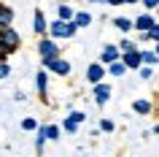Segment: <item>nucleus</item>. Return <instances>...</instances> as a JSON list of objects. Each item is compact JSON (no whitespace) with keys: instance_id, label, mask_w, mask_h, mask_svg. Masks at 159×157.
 <instances>
[{"instance_id":"f257e3e1","label":"nucleus","mask_w":159,"mask_h":157,"mask_svg":"<svg viewBox=\"0 0 159 157\" xmlns=\"http://www.w3.org/2000/svg\"><path fill=\"white\" fill-rule=\"evenodd\" d=\"M75 33H78V27H75L73 22H59L57 19V22L49 25V33L46 35H49L51 41H65V38H73Z\"/></svg>"},{"instance_id":"f03ea898","label":"nucleus","mask_w":159,"mask_h":157,"mask_svg":"<svg viewBox=\"0 0 159 157\" xmlns=\"http://www.w3.org/2000/svg\"><path fill=\"white\" fill-rule=\"evenodd\" d=\"M38 54H41V62H49V60H57L62 52H59V43L51 41L49 35H46V38L38 41Z\"/></svg>"},{"instance_id":"7ed1b4c3","label":"nucleus","mask_w":159,"mask_h":157,"mask_svg":"<svg viewBox=\"0 0 159 157\" xmlns=\"http://www.w3.org/2000/svg\"><path fill=\"white\" fill-rule=\"evenodd\" d=\"M43 71H49L54 76H70V62L65 57H57V60H49V62H43Z\"/></svg>"},{"instance_id":"20e7f679","label":"nucleus","mask_w":159,"mask_h":157,"mask_svg":"<svg viewBox=\"0 0 159 157\" xmlns=\"http://www.w3.org/2000/svg\"><path fill=\"white\" fill-rule=\"evenodd\" d=\"M0 41L6 43L11 52H16L19 46H22V38H19V33L14 27H0Z\"/></svg>"},{"instance_id":"39448f33","label":"nucleus","mask_w":159,"mask_h":157,"mask_svg":"<svg viewBox=\"0 0 159 157\" xmlns=\"http://www.w3.org/2000/svg\"><path fill=\"white\" fill-rule=\"evenodd\" d=\"M105 73H108V71H105V65H100V62H92V65L86 68V81L92 84H100L102 79H105Z\"/></svg>"},{"instance_id":"423d86ee","label":"nucleus","mask_w":159,"mask_h":157,"mask_svg":"<svg viewBox=\"0 0 159 157\" xmlns=\"http://www.w3.org/2000/svg\"><path fill=\"white\" fill-rule=\"evenodd\" d=\"M119 60H121V52H119L116 43H108L100 52V65H111V62H119Z\"/></svg>"},{"instance_id":"0eeeda50","label":"nucleus","mask_w":159,"mask_h":157,"mask_svg":"<svg viewBox=\"0 0 159 157\" xmlns=\"http://www.w3.org/2000/svg\"><path fill=\"white\" fill-rule=\"evenodd\" d=\"M33 30L38 38H46V33H49V22H46V17H43V11H35L33 14Z\"/></svg>"},{"instance_id":"6e6552de","label":"nucleus","mask_w":159,"mask_h":157,"mask_svg":"<svg viewBox=\"0 0 159 157\" xmlns=\"http://www.w3.org/2000/svg\"><path fill=\"white\" fill-rule=\"evenodd\" d=\"M154 25H157V19H154V14H140V17H138V19L132 22V27L138 30V33H148V30H151Z\"/></svg>"},{"instance_id":"1a4fd4ad","label":"nucleus","mask_w":159,"mask_h":157,"mask_svg":"<svg viewBox=\"0 0 159 157\" xmlns=\"http://www.w3.org/2000/svg\"><path fill=\"white\" fill-rule=\"evenodd\" d=\"M92 95H94V103H97V106H105L108 98H111V87H108L105 81H100V84H94Z\"/></svg>"},{"instance_id":"9d476101","label":"nucleus","mask_w":159,"mask_h":157,"mask_svg":"<svg viewBox=\"0 0 159 157\" xmlns=\"http://www.w3.org/2000/svg\"><path fill=\"white\" fill-rule=\"evenodd\" d=\"M121 62H124L127 71H138V68L143 65V62H140V49H135V52H124V54H121Z\"/></svg>"},{"instance_id":"9b49d317","label":"nucleus","mask_w":159,"mask_h":157,"mask_svg":"<svg viewBox=\"0 0 159 157\" xmlns=\"http://www.w3.org/2000/svg\"><path fill=\"white\" fill-rule=\"evenodd\" d=\"M35 90H38V95L46 100V95H49V71H38V73H35Z\"/></svg>"},{"instance_id":"f8f14e48","label":"nucleus","mask_w":159,"mask_h":157,"mask_svg":"<svg viewBox=\"0 0 159 157\" xmlns=\"http://www.w3.org/2000/svg\"><path fill=\"white\" fill-rule=\"evenodd\" d=\"M132 111H135V114H140V116H148L151 111H154V103L146 100V98H138V100L132 103Z\"/></svg>"},{"instance_id":"ddd939ff","label":"nucleus","mask_w":159,"mask_h":157,"mask_svg":"<svg viewBox=\"0 0 159 157\" xmlns=\"http://www.w3.org/2000/svg\"><path fill=\"white\" fill-rule=\"evenodd\" d=\"M14 17H16L14 8L11 6H3L0 8V27H14Z\"/></svg>"},{"instance_id":"4468645a","label":"nucleus","mask_w":159,"mask_h":157,"mask_svg":"<svg viewBox=\"0 0 159 157\" xmlns=\"http://www.w3.org/2000/svg\"><path fill=\"white\" fill-rule=\"evenodd\" d=\"M73 25L78 27V30H81V27H89V25H92V14H89V11H75Z\"/></svg>"},{"instance_id":"2eb2a0df","label":"nucleus","mask_w":159,"mask_h":157,"mask_svg":"<svg viewBox=\"0 0 159 157\" xmlns=\"http://www.w3.org/2000/svg\"><path fill=\"white\" fill-rule=\"evenodd\" d=\"M113 27H116L119 33H132V30H135L132 19H127V17H116V19H113Z\"/></svg>"},{"instance_id":"dca6fc26","label":"nucleus","mask_w":159,"mask_h":157,"mask_svg":"<svg viewBox=\"0 0 159 157\" xmlns=\"http://www.w3.org/2000/svg\"><path fill=\"white\" fill-rule=\"evenodd\" d=\"M73 17H75V11L70 8V6H65V3L57 8V19L59 22H73Z\"/></svg>"},{"instance_id":"f3484780","label":"nucleus","mask_w":159,"mask_h":157,"mask_svg":"<svg viewBox=\"0 0 159 157\" xmlns=\"http://www.w3.org/2000/svg\"><path fill=\"white\" fill-rule=\"evenodd\" d=\"M38 135H35V152H38V155H41L43 152V146H46V133H43V125H38Z\"/></svg>"},{"instance_id":"a211bd4d","label":"nucleus","mask_w":159,"mask_h":157,"mask_svg":"<svg viewBox=\"0 0 159 157\" xmlns=\"http://www.w3.org/2000/svg\"><path fill=\"white\" fill-rule=\"evenodd\" d=\"M140 62H143V65H148V68H154V65L159 62V57L154 54V52H148V49H146V52H140Z\"/></svg>"},{"instance_id":"6ab92c4d","label":"nucleus","mask_w":159,"mask_h":157,"mask_svg":"<svg viewBox=\"0 0 159 157\" xmlns=\"http://www.w3.org/2000/svg\"><path fill=\"white\" fill-rule=\"evenodd\" d=\"M43 133H46V141H57L62 130H59L57 125H43Z\"/></svg>"},{"instance_id":"aec40b11","label":"nucleus","mask_w":159,"mask_h":157,"mask_svg":"<svg viewBox=\"0 0 159 157\" xmlns=\"http://www.w3.org/2000/svg\"><path fill=\"white\" fill-rule=\"evenodd\" d=\"M138 49V43L132 41V38H121V41H119V52H121V54H124V52H135Z\"/></svg>"},{"instance_id":"412c9836","label":"nucleus","mask_w":159,"mask_h":157,"mask_svg":"<svg viewBox=\"0 0 159 157\" xmlns=\"http://www.w3.org/2000/svg\"><path fill=\"white\" fill-rule=\"evenodd\" d=\"M108 73H111V76H124V73H127L124 62H121V60H119V62H111V65H108Z\"/></svg>"},{"instance_id":"4be33fe9","label":"nucleus","mask_w":159,"mask_h":157,"mask_svg":"<svg viewBox=\"0 0 159 157\" xmlns=\"http://www.w3.org/2000/svg\"><path fill=\"white\" fill-rule=\"evenodd\" d=\"M22 130H27V133H30V130H38V122H35L33 116H27V119H22Z\"/></svg>"},{"instance_id":"5701e85b","label":"nucleus","mask_w":159,"mask_h":157,"mask_svg":"<svg viewBox=\"0 0 159 157\" xmlns=\"http://www.w3.org/2000/svg\"><path fill=\"white\" fill-rule=\"evenodd\" d=\"M11 54H14V52H11L8 46H6V43L0 41V62H8V57H11Z\"/></svg>"},{"instance_id":"b1692460","label":"nucleus","mask_w":159,"mask_h":157,"mask_svg":"<svg viewBox=\"0 0 159 157\" xmlns=\"http://www.w3.org/2000/svg\"><path fill=\"white\" fill-rule=\"evenodd\" d=\"M138 73H140V79H146V81H148L151 76H154V68H148V65H140V68H138Z\"/></svg>"},{"instance_id":"393cba45","label":"nucleus","mask_w":159,"mask_h":157,"mask_svg":"<svg viewBox=\"0 0 159 157\" xmlns=\"http://www.w3.org/2000/svg\"><path fill=\"white\" fill-rule=\"evenodd\" d=\"M100 130L102 133H113V130H116V125L111 122V119H100Z\"/></svg>"},{"instance_id":"a878e982","label":"nucleus","mask_w":159,"mask_h":157,"mask_svg":"<svg viewBox=\"0 0 159 157\" xmlns=\"http://www.w3.org/2000/svg\"><path fill=\"white\" fill-rule=\"evenodd\" d=\"M67 116H70V119H73L75 125H81V122H84V119H86V114H84V111H70V114H67Z\"/></svg>"},{"instance_id":"bb28decb","label":"nucleus","mask_w":159,"mask_h":157,"mask_svg":"<svg viewBox=\"0 0 159 157\" xmlns=\"http://www.w3.org/2000/svg\"><path fill=\"white\" fill-rule=\"evenodd\" d=\"M62 127H65V133H75V130H78V125H75L73 119H70V116H67L65 122H62Z\"/></svg>"},{"instance_id":"cd10ccee","label":"nucleus","mask_w":159,"mask_h":157,"mask_svg":"<svg viewBox=\"0 0 159 157\" xmlns=\"http://www.w3.org/2000/svg\"><path fill=\"white\" fill-rule=\"evenodd\" d=\"M11 76V62H0V79H8Z\"/></svg>"},{"instance_id":"c85d7f7f","label":"nucleus","mask_w":159,"mask_h":157,"mask_svg":"<svg viewBox=\"0 0 159 157\" xmlns=\"http://www.w3.org/2000/svg\"><path fill=\"white\" fill-rule=\"evenodd\" d=\"M148 38H151V41H157V43H159V22H157V25H154V27L148 30Z\"/></svg>"},{"instance_id":"c756f323","label":"nucleus","mask_w":159,"mask_h":157,"mask_svg":"<svg viewBox=\"0 0 159 157\" xmlns=\"http://www.w3.org/2000/svg\"><path fill=\"white\" fill-rule=\"evenodd\" d=\"M143 6H146V8L148 11H154V8H159V0H140Z\"/></svg>"},{"instance_id":"7c9ffc66","label":"nucleus","mask_w":159,"mask_h":157,"mask_svg":"<svg viewBox=\"0 0 159 157\" xmlns=\"http://www.w3.org/2000/svg\"><path fill=\"white\" fill-rule=\"evenodd\" d=\"M124 0H108V6H121Z\"/></svg>"},{"instance_id":"2f4dec72","label":"nucleus","mask_w":159,"mask_h":157,"mask_svg":"<svg viewBox=\"0 0 159 157\" xmlns=\"http://www.w3.org/2000/svg\"><path fill=\"white\" fill-rule=\"evenodd\" d=\"M89 3H108V0H89Z\"/></svg>"},{"instance_id":"473e14b6","label":"nucleus","mask_w":159,"mask_h":157,"mask_svg":"<svg viewBox=\"0 0 159 157\" xmlns=\"http://www.w3.org/2000/svg\"><path fill=\"white\" fill-rule=\"evenodd\" d=\"M154 54H157V57H159V43H157V49H154Z\"/></svg>"},{"instance_id":"72a5a7b5","label":"nucleus","mask_w":159,"mask_h":157,"mask_svg":"<svg viewBox=\"0 0 159 157\" xmlns=\"http://www.w3.org/2000/svg\"><path fill=\"white\" fill-rule=\"evenodd\" d=\"M124 3H140V0H124Z\"/></svg>"},{"instance_id":"f704fd0d","label":"nucleus","mask_w":159,"mask_h":157,"mask_svg":"<svg viewBox=\"0 0 159 157\" xmlns=\"http://www.w3.org/2000/svg\"><path fill=\"white\" fill-rule=\"evenodd\" d=\"M157 111H159V100H157Z\"/></svg>"},{"instance_id":"c9c22d12","label":"nucleus","mask_w":159,"mask_h":157,"mask_svg":"<svg viewBox=\"0 0 159 157\" xmlns=\"http://www.w3.org/2000/svg\"><path fill=\"white\" fill-rule=\"evenodd\" d=\"M0 8H3V3H0Z\"/></svg>"}]
</instances>
